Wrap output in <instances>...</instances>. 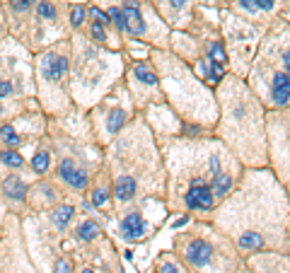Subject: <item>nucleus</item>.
I'll return each mask as SVG.
<instances>
[{
  "label": "nucleus",
  "mask_w": 290,
  "mask_h": 273,
  "mask_svg": "<svg viewBox=\"0 0 290 273\" xmlns=\"http://www.w3.org/2000/svg\"><path fill=\"white\" fill-rule=\"evenodd\" d=\"M72 215H75V208L65 203V206H58V208L51 213V220H54L58 228H65V225H68V222L72 220Z\"/></svg>",
  "instance_id": "9d476101"
},
{
  "label": "nucleus",
  "mask_w": 290,
  "mask_h": 273,
  "mask_svg": "<svg viewBox=\"0 0 290 273\" xmlns=\"http://www.w3.org/2000/svg\"><path fill=\"white\" fill-rule=\"evenodd\" d=\"M124 123H126V114H124V109L111 111V116H109V131H111V133H118Z\"/></svg>",
  "instance_id": "dca6fc26"
},
{
  "label": "nucleus",
  "mask_w": 290,
  "mask_h": 273,
  "mask_svg": "<svg viewBox=\"0 0 290 273\" xmlns=\"http://www.w3.org/2000/svg\"><path fill=\"white\" fill-rule=\"evenodd\" d=\"M58 174H61L63 182L70 184L72 189H85V184H87V174L82 172V169H78L72 164V160H63L61 167H58Z\"/></svg>",
  "instance_id": "20e7f679"
},
{
  "label": "nucleus",
  "mask_w": 290,
  "mask_h": 273,
  "mask_svg": "<svg viewBox=\"0 0 290 273\" xmlns=\"http://www.w3.org/2000/svg\"><path fill=\"white\" fill-rule=\"evenodd\" d=\"M10 90H12V85H10V82H5V80H0V100H3V97H8Z\"/></svg>",
  "instance_id": "c756f323"
},
{
  "label": "nucleus",
  "mask_w": 290,
  "mask_h": 273,
  "mask_svg": "<svg viewBox=\"0 0 290 273\" xmlns=\"http://www.w3.org/2000/svg\"><path fill=\"white\" fill-rule=\"evenodd\" d=\"M3 193H5L8 198L22 201L27 196V186H25V182H22L19 177H8V179L3 182Z\"/></svg>",
  "instance_id": "6e6552de"
},
{
  "label": "nucleus",
  "mask_w": 290,
  "mask_h": 273,
  "mask_svg": "<svg viewBox=\"0 0 290 273\" xmlns=\"http://www.w3.org/2000/svg\"><path fill=\"white\" fill-rule=\"evenodd\" d=\"M70 19H72V24H75V27H80L82 19H85V10H82V8H75V10H72V15H70Z\"/></svg>",
  "instance_id": "a878e982"
},
{
  "label": "nucleus",
  "mask_w": 290,
  "mask_h": 273,
  "mask_svg": "<svg viewBox=\"0 0 290 273\" xmlns=\"http://www.w3.org/2000/svg\"><path fill=\"white\" fill-rule=\"evenodd\" d=\"M100 232H102V230H100V225H97L94 220H87V222H82L80 228H78V237H80V239H85V242L94 239Z\"/></svg>",
  "instance_id": "f8f14e48"
},
{
  "label": "nucleus",
  "mask_w": 290,
  "mask_h": 273,
  "mask_svg": "<svg viewBox=\"0 0 290 273\" xmlns=\"http://www.w3.org/2000/svg\"><path fill=\"white\" fill-rule=\"evenodd\" d=\"M242 5H245V10H249V12H256V8H254L252 0H242Z\"/></svg>",
  "instance_id": "473e14b6"
},
{
  "label": "nucleus",
  "mask_w": 290,
  "mask_h": 273,
  "mask_svg": "<svg viewBox=\"0 0 290 273\" xmlns=\"http://www.w3.org/2000/svg\"><path fill=\"white\" fill-rule=\"evenodd\" d=\"M90 15H92L94 19H97L94 24H102V27H107V24H109V15H107V12H102L100 8H92V10H90Z\"/></svg>",
  "instance_id": "4be33fe9"
},
{
  "label": "nucleus",
  "mask_w": 290,
  "mask_h": 273,
  "mask_svg": "<svg viewBox=\"0 0 290 273\" xmlns=\"http://www.w3.org/2000/svg\"><path fill=\"white\" fill-rule=\"evenodd\" d=\"M92 37H94V41H107V32H104V27L102 24H92Z\"/></svg>",
  "instance_id": "393cba45"
},
{
  "label": "nucleus",
  "mask_w": 290,
  "mask_h": 273,
  "mask_svg": "<svg viewBox=\"0 0 290 273\" xmlns=\"http://www.w3.org/2000/svg\"><path fill=\"white\" fill-rule=\"evenodd\" d=\"M124 12V19H126V32L128 34H143L145 32V22L140 17V5H138L136 0H126V5L121 8Z\"/></svg>",
  "instance_id": "7ed1b4c3"
},
{
  "label": "nucleus",
  "mask_w": 290,
  "mask_h": 273,
  "mask_svg": "<svg viewBox=\"0 0 290 273\" xmlns=\"http://www.w3.org/2000/svg\"><path fill=\"white\" fill-rule=\"evenodd\" d=\"M239 246H242V249H261L263 237L256 235V232H247V235L239 237Z\"/></svg>",
  "instance_id": "ddd939ff"
},
{
  "label": "nucleus",
  "mask_w": 290,
  "mask_h": 273,
  "mask_svg": "<svg viewBox=\"0 0 290 273\" xmlns=\"http://www.w3.org/2000/svg\"><path fill=\"white\" fill-rule=\"evenodd\" d=\"M170 3H172V8H174V10H181V8H184V3H186V0H170Z\"/></svg>",
  "instance_id": "72a5a7b5"
},
{
  "label": "nucleus",
  "mask_w": 290,
  "mask_h": 273,
  "mask_svg": "<svg viewBox=\"0 0 290 273\" xmlns=\"http://www.w3.org/2000/svg\"><path fill=\"white\" fill-rule=\"evenodd\" d=\"M160 273H177V266H172V264H162V266H160Z\"/></svg>",
  "instance_id": "7c9ffc66"
},
{
  "label": "nucleus",
  "mask_w": 290,
  "mask_h": 273,
  "mask_svg": "<svg viewBox=\"0 0 290 273\" xmlns=\"http://www.w3.org/2000/svg\"><path fill=\"white\" fill-rule=\"evenodd\" d=\"M283 65H285V73L290 75V51H285V54H283Z\"/></svg>",
  "instance_id": "2f4dec72"
},
{
  "label": "nucleus",
  "mask_w": 290,
  "mask_h": 273,
  "mask_svg": "<svg viewBox=\"0 0 290 273\" xmlns=\"http://www.w3.org/2000/svg\"><path fill=\"white\" fill-rule=\"evenodd\" d=\"M114 193H116V198H121V201L133 198V196H136V179H133V177H121L116 182Z\"/></svg>",
  "instance_id": "1a4fd4ad"
},
{
  "label": "nucleus",
  "mask_w": 290,
  "mask_h": 273,
  "mask_svg": "<svg viewBox=\"0 0 290 273\" xmlns=\"http://www.w3.org/2000/svg\"><path fill=\"white\" fill-rule=\"evenodd\" d=\"M0 160L8 164V167H12V169H17V167H22V164H25L22 155H19V153H15V150H5V153L0 155Z\"/></svg>",
  "instance_id": "f3484780"
},
{
  "label": "nucleus",
  "mask_w": 290,
  "mask_h": 273,
  "mask_svg": "<svg viewBox=\"0 0 290 273\" xmlns=\"http://www.w3.org/2000/svg\"><path fill=\"white\" fill-rule=\"evenodd\" d=\"M0 138H3L10 147L19 145V136L15 133V128H12V126H3V128H0Z\"/></svg>",
  "instance_id": "a211bd4d"
},
{
  "label": "nucleus",
  "mask_w": 290,
  "mask_h": 273,
  "mask_svg": "<svg viewBox=\"0 0 290 273\" xmlns=\"http://www.w3.org/2000/svg\"><path fill=\"white\" fill-rule=\"evenodd\" d=\"M208 58H210V63L225 65L227 56H225V48H223V44H218V41H213V44L208 46Z\"/></svg>",
  "instance_id": "4468645a"
},
{
  "label": "nucleus",
  "mask_w": 290,
  "mask_h": 273,
  "mask_svg": "<svg viewBox=\"0 0 290 273\" xmlns=\"http://www.w3.org/2000/svg\"><path fill=\"white\" fill-rule=\"evenodd\" d=\"M41 70H44V78L49 80H61L65 73H68V58L63 56H49L41 65Z\"/></svg>",
  "instance_id": "39448f33"
},
{
  "label": "nucleus",
  "mask_w": 290,
  "mask_h": 273,
  "mask_svg": "<svg viewBox=\"0 0 290 273\" xmlns=\"http://www.w3.org/2000/svg\"><path fill=\"white\" fill-rule=\"evenodd\" d=\"M49 164H51V157H49L46 150H39L34 155V160H32V167H34V172H39V174H44L46 169H49Z\"/></svg>",
  "instance_id": "2eb2a0df"
},
{
  "label": "nucleus",
  "mask_w": 290,
  "mask_h": 273,
  "mask_svg": "<svg viewBox=\"0 0 290 273\" xmlns=\"http://www.w3.org/2000/svg\"><path fill=\"white\" fill-rule=\"evenodd\" d=\"M32 0H12V10H27Z\"/></svg>",
  "instance_id": "c85d7f7f"
},
{
  "label": "nucleus",
  "mask_w": 290,
  "mask_h": 273,
  "mask_svg": "<svg viewBox=\"0 0 290 273\" xmlns=\"http://www.w3.org/2000/svg\"><path fill=\"white\" fill-rule=\"evenodd\" d=\"M252 3H254V8L256 10H271L276 0H252Z\"/></svg>",
  "instance_id": "cd10ccee"
},
{
  "label": "nucleus",
  "mask_w": 290,
  "mask_h": 273,
  "mask_svg": "<svg viewBox=\"0 0 290 273\" xmlns=\"http://www.w3.org/2000/svg\"><path fill=\"white\" fill-rule=\"evenodd\" d=\"M107 198H109V193H107V191H102V189H97V191L92 193V206L102 208V206L107 203Z\"/></svg>",
  "instance_id": "5701e85b"
},
{
  "label": "nucleus",
  "mask_w": 290,
  "mask_h": 273,
  "mask_svg": "<svg viewBox=\"0 0 290 273\" xmlns=\"http://www.w3.org/2000/svg\"><path fill=\"white\" fill-rule=\"evenodd\" d=\"M82 273H92V271H90V268H85V271H82Z\"/></svg>",
  "instance_id": "f704fd0d"
},
{
  "label": "nucleus",
  "mask_w": 290,
  "mask_h": 273,
  "mask_svg": "<svg viewBox=\"0 0 290 273\" xmlns=\"http://www.w3.org/2000/svg\"><path fill=\"white\" fill-rule=\"evenodd\" d=\"M121 230H124V235L131 237V239L143 237L145 222H143V218H140V213H131V215H126V218H124V225H121Z\"/></svg>",
  "instance_id": "0eeeda50"
},
{
  "label": "nucleus",
  "mask_w": 290,
  "mask_h": 273,
  "mask_svg": "<svg viewBox=\"0 0 290 273\" xmlns=\"http://www.w3.org/2000/svg\"><path fill=\"white\" fill-rule=\"evenodd\" d=\"M230 189H232V179L223 172H215V182L210 186V193H213V196H225Z\"/></svg>",
  "instance_id": "9b49d317"
},
{
  "label": "nucleus",
  "mask_w": 290,
  "mask_h": 273,
  "mask_svg": "<svg viewBox=\"0 0 290 273\" xmlns=\"http://www.w3.org/2000/svg\"><path fill=\"white\" fill-rule=\"evenodd\" d=\"M39 15L44 19H56V8L49 0H44V3H39Z\"/></svg>",
  "instance_id": "412c9836"
},
{
  "label": "nucleus",
  "mask_w": 290,
  "mask_h": 273,
  "mask_svg": "<svg viewBox=\"0 0 290 273\" xmlns=\"http://www.w3.org/2000/svg\"><path fill=\"white\" fill-rule=\"evenodd\" d=\"M136 75H138V80L145 82V85H155V82H157V75L150 73V70L143 68V65H136Z\"/></svg>",
  "instance_id": "6ab92c4d"
},
{
  "label": "nucleus",
  "mask_w": 290,
  "mask_h": 273,
  "mask_svg": "<svg viewBox=\"0 0 290 273\" xmlns=\"http://www.w3.org/2000/svg\"><path fill=\"white\" fill-rule=\"evenodd\" d=\"M186 206L194 210H210L213 208V193H210V186L203 182H196L191 184L189 193H186Z\"/></svg>",
  "instance_id": "f257e3e1"
},
{
  "label": "nucleus",
  "mask_w": 290,
  "mask_h": 273,
  "mask_svg": "<svg viewBox=\"0 0 290 273\" xmlns=\"http://www.w3.org/2000/svg\"><path fill=\"white\" fill-rule=\"evenodd\" d=\"M223 70H225V65H218V63H210V70H208V78L210 82H218L223 78Z\"/></svg>",
  "instance_id": "b1692460"
},
{
  "label": "nucleus",
  "mask_w": 290,
  "mask_h": 273,
  "mask_svg": "<svg viewBox=\"0 0 290 273\" xmlns=\"http://www.w3.org/2000/svg\"><path fill=\"white\" fill-rule=\"evenodd\" d=\"M72 271V264L68 259H61L58 264H56V273H70Z\"/></svg>",
  "instance_id": "bb28decb"
},
{
  "label": "nucleus",
  "mask_w": 290,
  "mask_h": 273,
  "mask_svg": "<svg viewBox=\"0 0 290 273\" xmlns=\"http://www.w3.org/2000/svg\"><path fill=\"white\" fill-rule=\"evenodd\" d=\"M210 259H213V246L208 242H203V239H194L189 246H186V261L191 266H196V268H203V266L210 264Z\"/></svg>",
  "instance_id": "f03ea898"
},
{
  "label": "nucleus",
  "mask_w": 290,
  "mask_h": 273,
  "mask_svg": "<svg viewBox=\"0 0 290 273\" xmlns=\"http://www.w3.org/2000/svg\"><path fill=\"white\" fill-rule=\"evenodd\" d=\"M107 15H109V19H114V24H116L121 32H126V19H124V12H121V10H118V8H111Z\"/></svg>",
  "instance_id": "aec40b11"
},
{
  "label": "nucleus",
  "mask_w": 290,
  "mask_h": 273,
  "mask_svg": "<svg viewBox=\"0 0 290 273\" xmlns=\"http://www.w3.org/2000/svg\"><path fill=\"white\" fill-rule=\"evenodd\" d=\"M273 100L276 104H288L290 102V75L278 73L273 78Z\"/></svg>",
  "instance_id": "423d86ee"
}]
</instances>
